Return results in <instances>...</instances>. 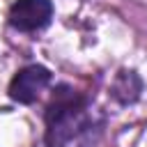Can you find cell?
Wrapping results in <instances>:
<instances>
[{
    "instance_id": "obj_1",
    "label": "cell",
    "mask_w": 147,
    "mask_h": 147,
    "mask_svg": "<svg viewBox=\"0 0 147 147\" xmlns=\"http://www.w3.org/2000/svg\"><path fill=\"white\" fill-rule=\"evenodd\" d=\"M44 119L46 147H94L103 129L90 99L64 83L53 90Z\"/></svg>"
},
{
    "instance_id": "obj_2",
    "label": "cell",
    "mask_w": 147,
    "mask_h": 147,
    "mask_svg": "<svg viewBox=\"0 0 147 147\" xmlns=\"http://www.w3.org/2000/svg\"><path fill=\"white\" fill-rule=\"evenodd\" d=\"M53 18L51 0H16L9 7L7 21L18 32H37L44 30Z\"/></svg>"
},
{
    "instance_id": "obj_3",
    "label": "cell",
    "mask_w": 147,
    "mask_h": 147,
    "mask_svg": "<svg viewBox=\"0 0 147 147\" xmlns=\"http://www.w3.org/2000/svg\"><path fill=\"white\" fill-rule=\"evenodd\" d=\"M48 83H51V71L46 67H41V64L23 67L14 74V78L9 83V96L16 103L30 106L39 99V94L48 87Z\"/></svg>"
},
{
    "instance_id": "obj_4",
    "label": "cell",
    "mask_w": 147,
    "mask_h": 147,
    "mask_svg": "<svg viewBox=\"0 0 147 147\" xmlns=\"http://www.w3.org/2000/svg\"><path fill=\"white\" fill-rule=\"evenodd\" d=\"M142 92V78L133 69H119L110 83V96L119 106H131L140 99Z\"/></svg>"
}]
</instances>
